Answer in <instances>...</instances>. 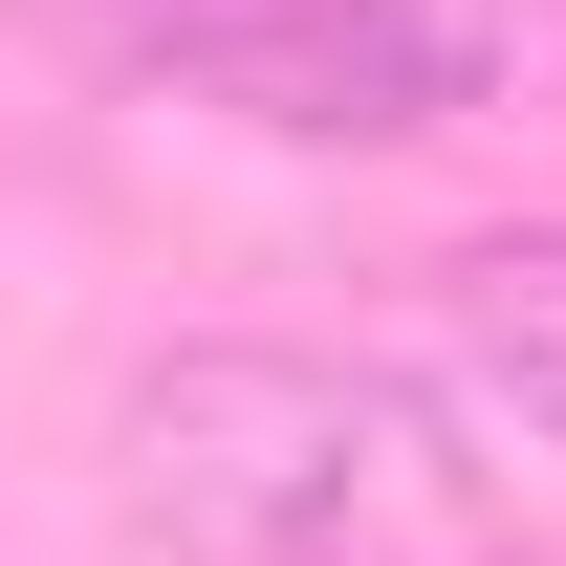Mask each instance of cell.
<instances>
[{
  "instance_id": "6da1fadb",
  "label": "cell",
  "mask_w": 566,
  "mask_h": 566,
  "mask_svg": "<svg viewBox=\"0 0 566 566\" xmlns=\"http://www.w3.org/2000/svg\"><path fill=\"white\" fill-rule=\"evenodd\" d=\"M109 436H132L153 523H197L240 566H501L458 415L370 349H240L218 327V349H153L109 392Z\"/></svg>"
},
{
  "instance_id": "7a4b0ae2",
  "label": "cell",
  "mask_w": 566,
  "mask_h": 566,
  "mask_svg": "<svg viewBox=\"0 0 566 566\" xmlns=\"http://www.w3.org/2000/svg\"><path fill=\"white\" fill-rule=\"evenodd\" d=\"M109 22H132V66L218 87L240 132H305V153H392L480 87V22H436V0H109Z\"/></svg>"
},
{
  "instance_id": "3957f363",
  "label": "cell",
  "mask_w": 566,
  "mask_h": 566,
  "mask_svg": "<svg viewBox=\"0 0 566 566\" xmlns=\"http://www.w3.org/2000/svg\"><path fill=\"white\" fill-rule=\"evenodd\" d=\"M436 370H458V415L566 458V218H501L436 262Z\"/></svg>"
}]
</instances>
